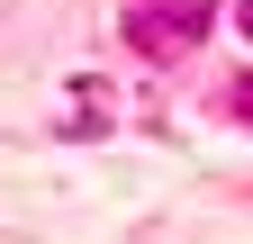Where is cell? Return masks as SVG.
<instances>
[{
    "instance_id": "6da1fadb",
    "label": "cell",
    "mask_w": 253,
    "mask_h": 244,
    "mask_svg": "<svg viewBox=\"0 0 253 244\" xmlns=\"http://www.w3.org/2000/svg\"><path fill=\"white\" fill-rule=\"evenodd\" d=\"M208 0H136L126 9V45L136 54H181V45H199L208 37Z\"/></svg>"
},
{
    "instance_id": "7a4b0ae2",
    "label": "cell",
    "mask_w": 253,
    "mask_h": 244,
    "mask_svg": "<svg viewBox=\"0 0 253 244\" xmlns=\"http://www.w3.org/2000/svg\"><path fill=\"white\" fill-rule=\"evenodd\" d=\"M235 100H244V118H253V81H235Z\"/></svg>"
},
{
    "instance_id": "3957f363",
    "label": "cell",
    "mask_w": 253,
    "mask_h": 244,
    "mask_svg": "<svg viewBox=\"0 0 253 244\" xmlns=\"http://www.w3.org/2000/svg\"><path fill=\"white\" fill-rule=\"evenodd\" d=\"M235 18H244V37H253V0H244V9H235Z\"/></svg>"
}]
</instances>
